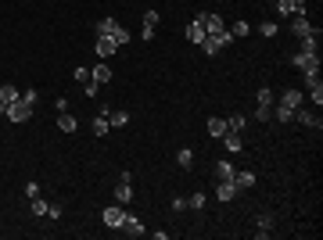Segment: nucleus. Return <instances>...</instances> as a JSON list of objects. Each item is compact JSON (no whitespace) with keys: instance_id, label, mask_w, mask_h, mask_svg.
<instances>
[{"instance_id":"2eb2a0df","label":"nucleus","mask_w":323,"mask_h":240,"mask_svg":"<svg viewBox=\"0 0 323 240\" xmlns=\"http://www.w3.org/2000/svg\"><path fill=\"white\" fill-rule=\"evenodd\" d=\"M75 126H79V122H75V115L58 111V129H61V133H75Z\"/></svg>"},{"instance_id":"c9c22d12","label":"nucleus","mask_w":323,"mask_h":240,"mask_svg":"<svg viewBox=\"0 0 323 240\" xmlns=\"http://www.w3.org/2000/svg\"><path fill=\"white\" fill-rule=\"evenodd\" d=\"M158 18H162V14H158L155 7H151V11H144V25H151V29H155V25H158Z\"/></svg>"},{"instance_id":"b1692460","label":"nucleus","mask_w":323,"mask_h":240,"mask_svg":"<svg viewBox=\"0 0 323 240\" xmlns=\"http://www.w3.org/2000/svg\"><path fill=\"white\" fill-rule=\"evenodd\" d=\"M115 25H119L115 18H101L94 29H97V36H112V33H115Z\"/></svg>"},{"instance_id":"cd10ccee","label":"nucleus","mask_w":323,"mask_h":240,"mask_svg":"<svg viewBox=\"0 0 323 240\" xmlns=\"http://www.w3.org/2000/svg\"><path fill=\"white\" fill-rule=\"evenodd\" d=\"M234 165H230V161H219V165H215V176H219V179H234Z\"/></svg>"},{"instance_id":"bb28decb","label":"nucleus","mask_w":323,"mask_h":240,"mask_svg":"<svg viewBox=\"0 0 323 240\" xmlns=\"http://www.w3.org/2000/svg\"><path fill=\"white\" fill-rule=\"evenodd\" d=\"M176 165H180V169H191V165H194V151H191V147H183V151L176 154Z\"/></svg>"},{"instance_id":"ddd939ff","label":"nucleus","mask_w":323,"mask_h":240,"mask_svg":"<svg viewBox=\"0 0 323 240\" xmlns=\"http://www.w3.org/2000/svg\"><path fill=\"white\" fill-rule=\"evenodd\" d=\"M269 233H273V215L262 212V215L255 219V237H269Z\"/></svg>"},{"instance_id":"473e14b6","label":"nucleus","mask_w":323,"mask_h":240,"mask_svg":"<svg viewBox=\"0 0 323 240\" xmlns=\"http://www.w3.org/2000/svg\"><path fill=\"white\" fill-rule=\"evenodd\" d=\"M309 100H313V108H320V104H323V83H320V86H309Z\"/></svg>"},{"instance_id":"58836bf2","label":"nucleus","mask_w":323,"mask_h":240,"mask_svg":"<svg viewBox=\"0 0 323 240\" xmlns=\"http://www.w3.org/2000/svg\"><path fill=\"white\" fill-rule=\"evenodd\" d=\"M305 4L309 0H291V14H305Z\"/></svg>"},{"instance_id":"2f4dec72","label":"nucleus","mask_w":323,"mask_h":240,"mask_svg":"<svg viewBox=\"0 0 323 240\" xmlns=\"http://www.w3.org/2000/svg\"><path fill=\"white\" fill-rule=\"evenodd\" d=\"M248 33H252L248 22H234V25H230V36H248Z\"/></svg>"},{"instance_id":"aec40b11","label":"nucleus","mask_w":323,"mask_h":240,"mask_svg":"<svg viewBox=\"0 0 323 240\" xmlns=\"http://www.w3.org/2000/svg\"><path fill=\"white\" fill-rule=\"evenodd\" d=\"M316 40H320V33L302 36V47H298V54H316Z\"/></svg>"},{"instance_id":"393cba45","label":"nucleus","mask_w":323,"mask_h":240,"mask_svg":"<svg viewBox=\"0 0 323 240\" xmlns=\"http://www.w3.org/2000/svg\"><path fill=\"white\" fill-rule=\"evenodd\" d=\"M108 122H112L115 129H122V126L129 122V111H108Z\"/></svg>"},{"instance_id":"f257e3e1","label":"nucleus","mask_w":323,"mask_h":240,"mask_svg":"<svg viewBox=\"0 0 323 240\" xmlns=\"http://www.w3.org/2000/svg\"><path fill=\"white\" fill-rule=\"evenodd\" d=\"M194 22H201V29H205V33H223V29H226V22H223L215 11H201Z\"/></svg>"},{"instance_id":"4468645a","label":"nucleus","mask_w":323,"mask_h":240,"mask_svg":"<svg viewBox=\"0 0 323 240\" xmlns=\"http://www.w3.org/2000/svg\"><path fill=\"white\" fill-rule=\"evenodd\" d=\"M90 76H94V83H97V86H104V83H112V68H108V65L101 61V65L90 68Z\"/></svg>"},{"instance_id":"c756f323","label":"nucleus","mask_w":323,"mask_h":240,"mask_svg":"<svg viewBox=\"0 0 323 240\" xmlns=\"http://www.w3.org/2000/svg\"><path fill=\"white\" fill-rule=\"evenodd\" d=\"M255 97H258V104L273 108V90H269V86H258V94H255Z\"/></svg>"},{"instance_id":"9b49d317","label":"nucleus","mask_w":323,"mask_h":240,"mask_svg":"<svg viewBox=\"0 0 323 240\" xmlns=\"http://www.w3.org/2000/svg\"><path fill=\"white\" fill-rule=\"evenodd\" d=\"M122 230H126L129 237H144V222L136 219V215H129V212H126V219H122Z\"/></svg>"},{"instance_id":"a19ab883","label":"nucleus","mask_w":323,"mask_h":240,"mask_svg":"<svg viewBox=\"0 0 323 240\" xmlns=\"http://www.w3.org/2000/svg\"><path fill=\"white\" fill-rule=\"evenodd\" d=\"M305 76V86H320V72H302Z\"/></svg>"},{"instance_id":"79ce46f5","label":"nucleus","mask_w":323,"mask_h":240,"mask_svg":"<svg viewBox=\"0 0 323 240\" xmlns=\"http://www.w3.org/2000/svg\"><path fill=\"white\" fill-rule=\"evenodd\" d=\"M22 100H25V104H36V100H40V94H36V90H33V86H29V90H25V94H22Z\"/></svg>"},{"instance_id":"4be33fe9","label":"nucleus","mask_w":323,"mask_h":240,"mask_svg":"<svg viewBox=\"0 0 323 240\" xmlns=\"http://www.w3.org/2000/svg\"><path fill=\"white\" fill-rule=\"evenodd\" d=\"M244 126H248V118H244V115H230L226 118V129L230 133H244Z\"/></svg>"},{"instance_id":"5701e85b","label":"nucleus","mask_w":323,"mask_h":240,"mask_svg":"<svg viewBox=\"0 0 323 240\" xmlns=\"http://www.w3.org/2000/svg\"><path fill=\"white\" fill-rule=\"evenodd\" d=\"M187 40H191V43H201V40H205L201 22H191V25H187Z\"/></svg>"},{"instance_id":"39448f33","label":"nucleus","mask_w":323,"mask_h":240,"mask_svg":"<svg viewBox=\"0 0 323 240\" xmlns=\"http://www.w3.org/2000/svg\"><path fill=\"white\" fill-rule=\"evenodd\" d=\"M29 115H33V104H25L22 97H18V100H14L11 108H7V118H11V122H25Z\"/></svg>"},{"instance_id":"e433bc0d","label":"nucleus","mask_w":323,"mask_h":240,"mask_svg":"<svg viewBox=\"0 0 323 240\" xmlns=\"http://www.w3.org/2000/svg\"><path fill=\"white\" fill-rule=\"evenodd\" d=\"M276 14L287 18V14H291V0H276Z\"/></svg>"},{"instance_id":"c85d7f7f","label":"nucleus","mask_w":323,"mask_h":240,"mask_svg":"<svg viewBox=\"0 0 323 240\" xmlns=\"http://www.w3.org/2000/svg\"><path fill=\"white\" fill-rule=\"evenodd\" d=\"M112 40L119 43V47H126V43H129L133 36H129V29H122V25H115V33H112Z\"/></svg>"},{"instance_id":"a878e982","label":"nucleus","mask_w":323,"mask_h":240,"mask_svg":"<svg viewBox=\"0 0 323 240\" xmlns=\"http://www.w3.org/2000/svg\"><path fill=\"white\" fill-rule=\"evenodd\" d=\"M29 208H33V215H47L51 212V204L43 201V197H29Z\"/></svg>"},{"instance_id":"72a5a7b5","label":"nucleus","mask_w":323,"mask_h":240,"mask_svg":"<svg viewBox=\"0 0 323 240\" xmlns=\"http://www.w3.org/2000/svg\"><path fill=\"white\" fill-rule=\"evenodd\" d=\"M273 118V108H266V104H258V111H255V122H269Z\"/></svg>"},{"instance_id":"f03ea898","label":"nucleus","mask_w":323,"mask_h":240,"mask_svg":"<svg viewBox=\"0 0 323 240\" xmlns=\"http://www.w3.org/2000/svg\"><path fill=\"white\" fill-rule=\"evenodd\" d=\"M101 219H104L108 230H122V219H126V212H122V204H112V208H104V212H101Z\"/></svg>"},{"instance_id":"6ab92c4d","label":"nucleus","mask_w":323,"mask_h":240,"mask_svg":"<svg viewBox=\"0 0 323 240\" xmlns=\"http://www.w3.org/2000/svg\"><path fill=\"white\" fill-rule=\"evenodd\" d=\"M234 183H237L241 190H248V187H255V172H241V169H237V172H234Z\"/></svg>"},{"instance_id":"c03bdc74","label":"nucleus","mask_w":323,"mask_h":240,"mask_svg":"<svg viewBox=\"0 0 323 240\" xmlns=\"http://www.w3.org/2000/svg\"><path fill=\"white\" fill-rule=\"evenodd\" d=\"M187 208V197H173V212H183Z\"/></svg>"},{"instance_id":"f704fd0d","label":"nucleus","mask_w":323,"mask_h":240,"mask_svg":"<svg viewBox=\"0 0 323 240\" xmlns=\"http://www.w3.org/2000/svg\"><path fill=\"white\" fill-rule=\"evenodd\" d=\"M187 204H191V208H197V212H201V208H205V193H201V190H197V193H191V197H187Z\"/></svg>"},{"instance_id":"4c0bfd02","label":"nucleus","mask_w":323,"mask_h":240,"mask_svg":"<svg viewBox=\"0 0 323 240\" xmlns=\"http://www.w3.org/2000/svg\"><path fill=\"white\" fill-rule=\"evenodd\" d=\"M25 197H40V183H33V179H29V183H25Z\"/></svg>"},{"instance_id":"a211bd4d","label":"nucleus","mask_w":323,"mask_h":240,"mask_svg":"<svg viewBox=\"0 0 323 240\" xmlns=\"http://www.w3.org/2000/svg\"><path fill=\"white\" fill-rule=\"evenodd\" d=\"M223 133H226V118H208V137L223 140Z\"/></svg>"},{"instance_id":"412c9836","label":"nucleus","mask_w":323,"mask_h":240,"mask_svg":"<svg viewBox=\"0 0 323 240\" xmlns=\"http://www.w3.org/2000/svg\"><path fill=\"white\" fill-rule=\"evenodd\" d=\"M273 118H280V122H295V108H287V104H276V108H273Z\"/></svg>"},{"instance_id":"7c9ffc66","label":"nucleus","mask_w":323,"mask_h":240,"mask_svg":"<svg viewBox=\"0 0 323 240\" xmlns=\"http://www.w3.org/2000/svg\"><path fill=\"white\" fill-rule=\"evenodd\" d=\"M258 33H262L266 40H273L276 33H280V25H276V22H262V25H258Z\"/></svg>"},{"instance_id":"f3484780","label":"nucleus","mask_w":323,"mask_h":240,"mask_svg":"<svg viewBox=\"0 0 323 240\" xmlns=\"http://www.w3.org/2000/svg\"><path fill=\"white\" fill-rule=\"evenodd\" d=\"M133 197V183H122L119 179V187H115V204H126Z\"/></svg>"},{"instance_id":"20e7f679","label":"nucleus","mask_w":323,"mask_h":240,"mask_svg":"<svg viewBox=\"0 0 323 240\" xmlns=\"http://www.w3.org/2000/svg\"><path fill=\"white\" fill-rule=\"evenodd\" d=\"M18 97H22V94H18V86H11V83L0 86V115H7V108H11V104L18 100Z\"/></svg>"},{"instance_id":"dca6fc26","label":"nucleus","mask_w":323,"mask_h":240,"mask_svg":"<svg viewBox=\"0 0 323 240\" xmlns=\"http://www.w3.org/2000/svg\"><path fill=\"white\" fill-rule=\"evenodd\" d=\"M302 90H284V97H280V104H287V108H302Z\"/></svg>"},{"instance_id":"f8f14e48","label":"nucleus","mask_w":323,"mask_h":240,"mask_svg":"<svg viewBox=\"0 0 323 240\" xmlns=\"http://www.w3.org/2000/svg\"><path fill=\"white\" fill-rule=\"evenodd\" d=\"M115 47H119V43H115L112 36H97V47H94V50H97V57H112Z\"/></svg>"},{"instance_id":"6e6552de","label":"nucleus","mask_w":323,"mask_h":240,"mask_svg":"<svg viewBox=\"0 0 323 240\" xmlns=\"http://www.w3.org/2000/svg\"><path fill=\"white\" fill-rule=\"evenodd\" d=\"M291 33L302 40V36H309V33H320V29H313V22L305 18V14H295V22H291Z\"/></svg>"},{"instance_id":"ea45409f","label":"nucleus","mask_w":323,"mask_h":240,"mask_svg":"<svg viewBox=\"0 0 323 240\" xmlns=\"http://www.w3.org/2000/svg\"><path fill=\"white\" fill-rule=\"evenodd\" d=\"M94 76H90V68H75V83H90Z\"/></svg>"},{"instance_id":"37998d69","label":"nucleus","mask_w":323,"mask_h":240,"mask_svg":"<svg viewBox=\"0 0 323 240\" xmlns=\"http://www.w3.org/2000/svg\"><path fill=\"white\" fill-rule=\"evenodd\" d=\"M83 94H86V97H94V94H97V83H94V79L83 83Z\"/></svg>"},{"instance_id":"1a4fd4ad","label":"nucleus","mask_w":323,"mask_h":240,"mask_svg":"<svg viewBox=\"0 0 323 240\" xmlns=\"http://www.w3.org/2000/svg\"><path fill=\"white\" fill-rule=\"evenodd\" d=\"M295 118L302 126H313V129H320V115L313 111V108H295Z\"/></svg>"},{"instance_id":"7ed1b4c3","label":"nucleus","mask_w":323,"mask_h":240,"mask_svg":"<svg viewBox=\"0 0 323 240\" xmlns=\"http://www.w3.org/2000/svg\"><path fill=\"white\" fill-rule=\"evenodd\" d=\"M291 65L302 72H320V54H291Z\"/></svg>"},{"instance_id":"423d86ee","label":"nucleus","mask_w":323,"mask_h":240,"mask_svg":"<svg viewBox=\"0 0 323 240\" xmlns=\"http://www.w3.org/2000/svg\"><path fill=\"white\" fill-rule=\"evenodd\" d=\"M237 193H241V187L234 179H219V187H215V197L219 201H237Z\"/></svg>"},{"instance_id":"9d476101","label":"nucleus","mask_w":323,"mask_h":240,"mask_svg":"<svg viewBox=\"0 0 323 240\" xmlns=\"http://www.w3.org/2000/svg\"><path fill=\"white\" fill-rule=\"evenodd\" d=\"M223 147H226V151L230 154H237V151H244V140H241V133H223Z\"/></svg>"},{"instance_id":"0eeeda50","label":"nucleus","mask_w":323,"mask_h":240,"mask_svg":"<svg viewBox=\"0 0 323 240\" xmlns=\"http://www.w3.org/2000/svg\"><path fill=\"white\" fill-rule=\"evenodd\" d=\"M108 111H112V108H101V111H97V118L90 122L94 137H108V129H112V122H108Z\"/></svg>"}]
</instances>
